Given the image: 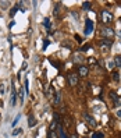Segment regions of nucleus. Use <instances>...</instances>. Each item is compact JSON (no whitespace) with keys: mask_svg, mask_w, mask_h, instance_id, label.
Returning a JSON list of instances; mask_svg holds the SVG:
<instances>
[{"mask_svg":"<svg viewBox=\"0 0 121 138\" xmlns=\"http://www.w3.org/2000/svg\"><path fill=\"white\" fill-rule=\"evenodd\" d=\"M82 8H84V10H90V8H92V3H90V2H85L84 4H82Z\"/></svg>","mask_w":121,"mask_h":138,"instance_id":"dca6fc26","label":"nucleus"},{"mask_svg":"<svg viewBox=\"0 0 121 138\" xmlns=\"http://www.w3.org/2000/svg\"><path fill=\"white\" fill-rule=\"evenodd\" d=\"M92 138H104V135H103V133H95Z\"/></svg>","mask_w":121,"mask_h":138,"instance_id":"b1692460","label":"nucleus"},{"mask_svg":"<svg viewBox=\"0 0 121 138\" xmlns=\"http://www.w3.org/2000/svg\"><path fill=\"white\" fill-rule=\"evenodd\" d=\"M107 67H109V68H110V70H113L114 67H116V64H114V61H109V63H107Z\"/></svg>","mask_w":121,"mask_h":138,"instance_id":"393cba45","label":"nucleus"},{"mask_svg":"<svg viewBox=\"0 0 121 138\" xmlns=\"http://www.w3.org/2000/svg\"><path fill=\"white\" fill-rule=\"evenodd\" d=\"M14 25H16V22H14V21H11V22H10V24H8V28H13V27H14Z\"/></svg>","mask_w":121,"mask_h":138,"instance_id":"72a5a7b5","label":"nucleus"},{"mask_svg":"<svg viewBox=\"0 0 121 138\" xmlns=\"http://www.w3.org/2000/svg\"><path fill=\"white\" fill-rule=\"evenodd\" d=\"M26 68V63H24V64H22V67H21V71H22V70H25Z\"/></svg>","mask_w":121,"mask_h":138,"instance_id":"f704fd0d","label":"nucleus"},{"mask_svg":"<svg viewBox=\"0 0 121 138\" xmlns=\"http://www.w3.org/2000/svg\"><path fill=\"white\" fill-rule=\"evenodd\" d=\"M110 98L114 101V103H116V105L118 103V98H117V93L116 92H110Z\"/></svg>","mask_w":121,"mask_h":138,"instance_id":"f3484780","label":"nucleus"},{"mask_svg":"<svg viewBox=\"0 0 121 138\" xmlns=\"http://www.w3.org/2000/svg\"><path fill=\"white\" fill-rule=\"evenodd\" d=\"M28 126H29L31 128L36 126V119H35L34 116H28Z\"/></svg>","mask_w":121,"mask_h":138,"instance_id":"1a4fd4ad","label":"nucleus"},{"mask_svg":"<svg viewBox=\"0 0 121 138\" xmlns=\"http://www.w3.org/2000/svg\"><path fill=\"white\" fill-rule=\"evenodd\" d=\"M0 6H2V8H7L8 2H0Z\"/></svg>","mask_w":121,"mask_h":138,"instance_id":"c85d7f7f","label":"nucleus"},{"mask_svg":"<svg viewBox=\"0 0 121 138\" xmlns=\"http://www.w3.org/2000/svg\"><path fill=\"white\" fill-rule=\"evenodd\" d=\"M67 78H68L70 85H71V87H75V85L78 84V78H79V75L77 74V73H70Z\"/></svg>","mask_w":121,"mask_h":138,"instance_id":"39448f33","label":"nucleus"},{"mask_svg":"<svg viewBox=\"0 0 121 138\" xmlns=\"http://www.w3.org/2000/svg\"><path fill=\"white\" fill-rule=\"evenodd\" d=\"M21 133H22V128H21V127H16V128L13 130V133H11V135H13V137H17L18 134H21Z\"/></svg>","mask_w":121,"mask_h":138,"instance_id":"4468645a","label":"nucleus"},{"mask_svg":"<svg viewBox=\"0 0 121 138\" xmlns=\"http://www.w3.org/2000/svg\"><path fill=\"white\" fill-rule=\"evenodd\" d=\"M57 130H58V137H60V138H67L66 137V133H64V128L61 127L60 124L57 126Z\"/></svg>","mask_w":121,"mask_h":138,"instance_id":"9b49d317","label":"nucleus"},{"mask_svg":"<svg viewBox=\"0 0 121 138\" xmlns=\"http://www.w3.org/2000/svg\"><path fill=\"white\" fill-rule=\"evenodd\" d=\"M74 60H75V61H78V63H81V61H82V54L75 53V54H74Z\"/></svg>","mask_w":121,"mask_h":138,"instance_id":"6ab92c4d","label":"nucleus"},{"mask_svg":"<svg viewBox=\"0 0 121 138\" xmlns=\"http://www.w3.org/2000/svg\"><path fill=\"white\" fill-rule=\"evenodd\" d=\"M60 102V92H56L54 93V103H58Z\"/></svg>","mask_w":121,"mask_h":138,"instance_id":"412c9836","label":"nucleus"},{"mask_svg":"<svg viewBox=\"0 0 121 138\" xmlns=\"http://www.w3.org/2000/svg\"><path fill=\"white\" fill-rule=\"evenodd\" d=\"M16 99H17V92H16V88H14V85L11 84V99H10L11 106H14V105H16Z\"/></svg>","mask_w":121,"mask_h":138,"instance_id":"0eeeda50","label":"nucleus"},{"mask_svg":"<svg viewBox=\"0 0 121 138\" xmlns=\"http://www.w3.org/2000/svg\"><path fill=\"white\" fill-rule=\"evenodd\" d=\"M113 78H114V81H118V74H117V73H114V74H113Z\"/></svg>","mask_w":121,"mask_h":138,"instance_id":"473e14b6","label":"nucleus"},{"mask_svg":"<svg viewBox=\"0 0 121 138\" xmlns=\"http://www.w3.org/2000/svg\"><path fill=\"white\" fill-rule=\"evenodd\" d=\"M111 45H113V39H102L100 40V50L103 52V53H107L109 50H110Z\"/></svg>","mask_w":121,"mask_h":138,"instance_id":"f257e3e1","label":"nucleus"},{"mask_svg":"<svg viewBox=\"0 0 121 138\" xmlns=\"http://www.w3.org/2000/svg\"><path fill=\"white\" fill-rule=\"evenodd\" d=\"M85 138H86V137H85Z\"/></svg>","mask_w":121,"mask_h":138,"instance_id":"4c0bfd02","label":"nucleus"},{"mask_svg":"<svg viewBox=\"0 0 121 138\" xmlns=\"http://www.w3.org/2000/svg\"><path fill=\"white\" fill-rule=\"evenodd\" d=\"M52 95H54V93H53V88L50 87L48 89V98H52Z\"/></svg>","mask_w":121,"mask_h":138,"instance_id":"bb28decb","label":"nucleus"},{"mask_svg":"<svg viewBox=\"0 0 121 138\" xmlns=\"http://www.w3.org/2000/svg\"><path fill=\"white\" fill-rule=\"evenodd\" d=\"M85 120H86V123L90 126V127H96V120L93 119L92 116H89V114H85Z\"/></svg>","mask_w":121,"mask_h":138,"instance_id":"6e6552de","label":"nucleus"},{"mask_svg":"<svg viewBox=\"0 0 121 138\" xmlns=\"http://www.w3.org/2000/svg\"><path fill=\"white\" fill-rule=\"evenodd\" d=\"M49 43H50V40H49V39L43 40V45H42V49H43V50H46V48L49 46Z\"/></svg>","mask_w":121,"mask_h":138,"instance_id":"5701e85b","label":"nucleus"},{"mask_svg":"<svg viewBox=\"0 0 121 138\" xmlns=\"http://www.w3.org/2000/svg\"><path fill=\"white\" fill-rule=\"evenodd\" d=\"M71 138H78V137H77V135H72V137H71Z\"/></svg>","mask_w":121,"mask_h":138,"instance_id":"e433bc0d","label":"nucleus"},{"mask_svg":"<svg viewBox=\"0 0 121 138\" xmlns=\"http://www.w3.org/2000/svg\"><path fill=\"white\" fill-rule=\"evenodd\" d=\"M20 119H21V114H17V116L14 117L13 123H11V127H13V128H16V126H17V123L20 121Z\"/></svg>","mask_w":121,"mask_h":138,"instance_id":"2eb2a0df","label":"nucleus"},{"mask_svg":"<svg viewBox=\"0 0 121 138\" xmlns=\"http://www.w3.org/2000/svg\"><path fill=\"white\" fill-rule=\"evenodd\" d=\"M114 64H116V67H118V68H120V67H121V54H117L116 56V57H114Z\"/></svg>","mask_w":121,"mask_h":138,"instance_id":"f8f14e48","label":"nucleus"},{"mask_svg":"<svg viewBox=\"0 0 121 138\" xmlns=\"http://www.w3.org/2000/svg\"><path fill=\"white\" fill-rule=\"evenodd\" d=\"M89 64H90V66H96V59L95 57H90L89 59Z\"/></svg>","mask_w":121,"mask_h":138,"instance_id":"a878e982","label":"nucleus"},{"mask_svg":"<svg viewBox=\"0 0 121 138\" xmlns=\"http://www.w3.org/2000/svg\"><path fill=\"white\" fill-rule=\"evenodd\" d=\"M100 18H102V21L104 22V24H109V22L113 21V14L109 10H103L102 14H100Z\"/></svg>","mask_w":121,"mask_h":138,"instance_id":"f03ea898","label":"nucleus"},{"mask_svg":"<svg viewBox=\"0 0 121 138\" xmlns=\"http://www.w3.org/2000/svg\"><path fill=\"white\" fill-rule=\"evenodd\" d=\"M88 73H89V68H88V67H85V66H81L78 68V75H79V77H86Z\"/></svg>","mask_w":121,"mask_h":138,"instance_id":"423d86ee","label":"nucleus"},{"mask_svg":"<svg viewBox=\"0 0 121 138\" xmlns=\"http://www.w3.org/2000/svg\"><path fill=\"white\" fill-rule=\"evenodd\" d=\"M43 25L46 27V29H50V21H49V18H45V20H43Z\"/></svg>","mask_w":121,"mask_h":138,"instance_id":"aec40b11","label":"nucleus"},{"mask_svg":"<svg viewBox=\"0 0 121 138\" xmlns=\"http://www.w3.org/2000/svg\"><path fill=\"white\" fill-rule=\"evenodd\" d=\"M60 8H61V3H57L54 7V11H53V14H54V17H58L60 16Z\"/></svg>","mask_w":121,"mask_h":138,"instance_id":"9d476101","label":"nucleus"},{"mask_svg":"<svg viewBox=\"0 0 121 138\" xmlns=\"http://www.w3.org/2000/svg\"><path fill=\"white\" fill-rule=\"evenodd\" d=\"M18 10H20V8H18V6H16L14 8H11V10H10V17H14V16H16V13H17Z\"/></svg>","mask_w":121,"mask_h":138,"instance_id":"a211bd4d","label":"nucleus"},{"mask_svg":"<svg viewBox=\"0 0 121 138\" xmlns=\"http://www.w3.org/2000/svg\"><path fill=\"white\" fill-rule=\"evenodd\" d=\"M88 49H89V45H85V46H84V48H82V49H81V52H86V50H88Z\"/></svg>","mask_w":121,"mask_h":138,"instance_id":"2f4dec72","label":"nucleus"},{"mask_svg":"<svg viewBox=\"0 0 121 138\" xmlns=\"http://www.w3.org/2000/svg\"><path fill=\"white\" fill-rule=\"evenodd\" d=\"M117 117H121V110H117Z\"/></svg>","mask_w":121,"mask_h":138,"instance_id":"c9c22d12","label":"nucleus"},{"mask_svg":"<svg viewBox=\"0 0 121 138\" xmlns=\"http://www.w3.org/2000/svg\"><path fill=\"white\" fill-rule=\"evenodd\" d=\"M17 96L21 99V102H24V99H25V89H24V88H21V89L18 91V95H17Z\"/></svg>","mask_w":121,"mask_h":138,"instance_id":"ddd939ff","label":"nucleus"},{"mask_svg":"<svg viewBox=\"0 0 121 138\" xmlns=\"http://www.w3.org/2000/svg\"><path fill=\"white\" fill-rule=\"evenodd\" d=\"M24 89H25V92H28V89H29V82H28V80H25V84H24Z\"/></svg>","mask_w":121,"mask_h":138,"instance_id":"cd10ccee","label":"nucleus"},{"mask_svg":"<svg viewBox=\"0 0 121 138\" xmlns=\"http://www.w3.org/2000/svg\"><path fill=\"white\" fill-rule=\"evenodd\" d=\"M48 138H57V134H56V131H49Z\"/></svg>","mask_w":121,"mask_h":138,"instance_id":"4be33fe9","label":"nucleus"},{"mask_svg":"<svg viewBox=\"0 0 121 138\" xmlns=\"http://www.w3.org/2000/svg\"><path fill=\"white\" fill-rule=\"evenodd\" d=\"M4 89H6V88H4V85L2 84V87H0V95H3V93H4Z\"/></svg>","mask_w":121,"mask_h":138,"instance_id":"c756f323","label":"nucleus"},{"mask_svg":"<svg viewBox=\"0 0 121 138\" xmlns=\"http://www.w3.org/2000/svg\"><path fill=\"white\" fill-rule=\"evenodd\" d=\"M100 35H102L104 39H109V38H113V36H114V31H113V28L104 27L102 31H100Z\"/></svg>","mask_w":121,"mask_h":138,"instance_id":"20e7f679","label":"nucleus"},{"mask_svg":"<svg viewBox=\"0 0 121 138\" xmlns=\"http://www.w3.org/2000/svg\"><path fill=\"white\" fill-rule=\"evenodd\" d=\"M93 28H95V24H93L92 20H89V18L85 20V35H86V36L93 32Z\"/></svg>","mask_w":121,"mask_h":138,"instance_id":"7ed1b4c3","label":"nucleus"},{"mask_svg":"<svg viewBox=\"0 0 121 138\" xmlns=\"http://www.w3.org/2000/svg\"><path fill=\"white\" fill-rule=\"evenodd\" d=\"M75 39H77V42H78V43L82 42V39H81V36H79V35H75Z\"/></svg>","mask_w":121,"mask_h":138,"instance_id":"7c9ffc66","label":"nucleus"}]
</instances>
